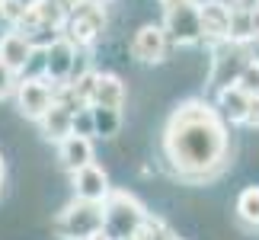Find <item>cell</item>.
Masks as SVG:
<instances>
[{
	"label": "cell",
	"instance_id": "cell-29",
	"mask_svg": "<svg viewBox=\"0 0 259 240\" xmlns=\"http://www.w3.org/2000/svg\"><path fill=\"white\" fill-rule=\"evenodd\" d=\"M176 240H179V237H176Z\"/></svg>",
	"mask_w": 259,
	"mask_h": 240
},
{
	"label": "cell",
	"instance_id": "cell-15",
	"mask_svg": "<svg viewBox=\"0 0 259 240\" xmlns=\"http://www.w3.org/2000/svg\"><path fill=\"white\" fill-rule=\"evenodd\" d=\"M246 103H250V96H246L237 84H224V87L214 90V109L221 112V118L227 125H243Z\"/></svg>",
	"mask_w": 259,
	"mask_h": 240
},
{
	"label": "cell",
	"instance_id": "cell-23",
	"mask_svg": "<svg viewBox=\"0 0 259 240\" xmlns=\"http://www.w3.org/2000/svg\"><path fill=\"white\" fill-rule=\"evenodd\" d=\"M250 29H253V42H259V7L250 10Z\"/></svg>",
	"mask_w": 259,
	"mask_h": 240
},
{
	"label": "cell",
	"instance_id": "cell-9",
	"mask_svg": "<svg viewBox=\"0 0 259 240\" xmlns=\"http://www.w3.org/2000/svg\"><path fill=\"white\" fill-rule=\"evenodd\" d=\"M35 52L38 48L32 45V38H29L23 29H16V26H7V32L0 35V61H4L7 67H13L16 74L29 71Z\"/></svg>",
	"mask_w": 259,
	"mask_h": 240
},
{
	"label": "cell",
	"instance_id": "cell-16",
	"mask_svg": "<svg viewBox=\"0 0 259 240\" xmlns=\"http://www.w3.org/2000/svg\"><path fill=\"white\" fill-rule=\"evenodd\" d=\"M234 215H237V221H240V227L256 231L259 227V186H246L243 192L237 195Z\"/></svg>",
	"mask_w": 259,
	"mask_h": 240
},
{
	"label": "cell",
	"instance_id": "cell-11",
	"mask_svg": "<svg viewBox=\"0 0 259 240\" xmlns=\"http://www.w3.org/2000/svg\"><path fill=\"white\" fill-rule=\"evenodd\" d=\"M71 186L77 198H90V202H106V195L112 192V183H109V173L96 164H87L80 170L71 173Z\"/></svg>",
	"mask_w": 259,
	"mask_h": 240
},
{
	"label": "cell",
	"instance_id": "cell-6",
	"mask_svg": "<svg viewBox=\"0 0 259 240\" xmlns=\"http://www.w3.org/2000/svg\"><path fill=\"white\" fill-rule=\"evenodd\" d=\"M55 96H58V84H52L45 74H19L16 90H13L19 115L32 118V122L55 103Z\"/></svg>",
	"mask_w": 259,
	"mask_h": 240
},
{
	"label": "cell",
	"instance_id": "cell-17",
	"mask_svg": "<svg viewBox=\"0 0 259 240\" xmlns=\"http://www.w3.org/2000/svg\"><path fill=\"white\" fill-rule=\"evenodd\" d=\"M93 115V135L99 138H115L122 128V109H109V106H90Z\"/></svg>",
	"mask_w": 259,
	"mask_h": 240
},
{
	"label": "cell",
	"instance_id": "cell-1",
	"mask_svg": "<svg viewBox=\"0 0 259 240\" xmlns=\"http://www.w3.org/2000/svg\"><path fill=\"white\" fill-rule=\"evenodd\" d=\"M214 103L183 99L160 132V154L170 173L183 183H211L231 164V132Z\"/></svg>",
	"mask_w": 259,
	"mask_h": 240
},
{
	"label": "cell",
	"instance_id": "cell-3",
	"mask_svg": "<svg viewBox=\"0 0 259 240\" xmlns=\"http://www.w3.org/2000/svg\"><path fill=\"white\" fill-rule=\"evenodd\" d=\"M52 231L58 240H90L96 231H103V202L74 195V202H67L55 215Z\"/></svg>",
	"mask_w": 259,
	"mask_h": 240
},
{
	"label": "cell",
	"instance_id": "cell-18",
	"mask_svg": "<svg viewBox=\"0 0 259 240\" xmlns=\"http://www.w3.org/2000/svg\"><path fill=\"white\" fill-rule=\"evenodd\" d=\"M234 84L243 90L246 96H259V58H246V61L240 64V71H237Z\"/></svg>",
	"mask_w": 259,
	"mask_h": 240
},
{
	"label": "cell",
	"instance_id": "cell-24",
	"mask_svg": "<svg viewBox=\"0 0 259 240\" xmlns=\"http://www.w3.org/2000/svg\"><path fill=\"white\" fill-rule=\"evenodd\" d=\"M55 4L61 7L64 13H71V10H77V7H80V4H87V0H55Z\"/></svg>",
	"mask_w": 259,
	"mask_h": 240
},
{
	"label": "cell",
	"instance_id": "cell-5",
	"mask_svg": "<svg viewBox=\"0 0 259 240\" xmlns=\"http://www.w3.org/2000/svg\"><path fill=\"white\" fill-rule=\"evenodd\" d=\"M103 32H106V7L103 4H90V0L67 13L64 29H61V35H67L80 52L93 48Z\"/></svg>",
	"mask_w": 259,
	"mask_h": 240
},
{
	"label": "cell",
	"instance_id": "cell-25",
	"mask_svg": "<svg viewBox=\"0 0 259 240\" xmlns=\"http://www.w3.org/2000/svg\"><path fill=\"white\" fill-rule=\"evenodd\" d=\"M231 4L237 10H253V7H259V0H231Z\"/></svg>",
	"mask_w": 259,
	"mask_h": 240
},
{
	"label": "cell",
	"instance_id": "cell-2",
	"mask_svg": "<svg viewBox=\"0 0 259 240\" xmlns=\"http://www.w3.org/2000/svg\"><path fill=\"white\" fill-rule=\"evenodd\" d=\"M147 218L144 202L128 189H112L103 202V231L112 240H132Z\"/></svg>",
	"mask_w": 259,
	"mask_h": 240
},
{
	"label": "cell",
	"instance_id": "cell-14",
	"mask_svg": "<svg viewBox=\"0 0 259 240\" xmlns=\"http://www.w3.org/2000/svg\"><path fill=\"white\" fill-rule=\"evenodd\" d=\"M125 80L112 74V71H96L93 77V96H90V106H109V109H122L125 106Z\"/></svg>",
	"mask_w": 259,
	"mask_h": 240
},
{
	"label": "cell",
	"instance_id": "cell-26",
	"mask_svg": "<svg viewBox=\"0 0 259 240\" xmlns=\"http://www.w3.org/2000/svg\"><path fill=\"white\" fill-rule=\"evenodd\" d=\"M4 183H7V160L0 154V192H4Z\"/></svg>",
	"mask_w": 259,
	"mask_h": 240
},
{
	"label": "cell",
	"instance_id": "cell-22",
	"mask_svg": "<svg viewBox=\"0 0 259 240\" xmlns=\"http://www.w3.org/2000/svg\"><path fill=\"white\" fill-rule=\"evenodd\" d=\"M243 125H246V128H259V96H250V103H246V115H243Z\"/></svg>",
	"mask_w": 259,
	"mask_h": 240
},
{
	"label": "cell",
	"instance_id": "cell-21",
	"mask_svg": "<svg viewBox=\"0 0 259 240\" xmlns=\"http://www.w3.org/2000/svg\"><path fill=\"white\" fill-rule=\"evenodd\" d=\"M16 80H19V74L13 71V67H7L4 61H0V103L13 96V90H16Z\"/></svg>",
	"mask_w": 259,
	"mask_h": 240
},
{
	"label": "cell",
	"instance_id": "cell-27",
	"mask_svg": "<svg viewBox=\"0 0 259 240\" xmlns=\"http://www.w3.org/2000/svg\"><path fill=\"white\" fill-rule=\"evenodd\" d=\"M90 4H103L106 7V4H112V0H90Z\"/></svg>",
	"mask_w": 259,
	"mask_h": 240
},
{
	"label": "cell",
	"instance_id": "cell-10",
	"mask_svg": "<svg viewBox=\"0 0 259 240\" xmlns=\"http://www.w3.org/2000/svg\"><path fill=\"white\" fill-rule=\"evenodd\" d=\"M231 13L234 7L224 0H198V19H202L205 42H227L231 35Z\"/></svg>",
	"mask_w": 259,
	"mask_h": 240
},
{
	"label": "cell",
	"instance_id": "cell-13",
	"mask_svg": "<svg viewBox=\"0 0 259 240\" xmlns=\"http://www.w3.org/2000/svg\"><path fill=\"white\" fill-rule=\"evenodd\" d=\"M35 125H38V132H42L48 141H55V144H58L64 135H71V132H74V109H71V106H64L61 99H55V103L35 118Z\"/></svg>",
	"mask_w": 259,
	"mask_h": 240
},
{
	"label": "cell",
	"instance_id": "cell-12",
	"mask_svg": "<svg viewBox=\"0 0 259 240\" xmlns=\"http://www.w3.org/2000/svg\"><path fill=\"white\" fill-rule=\"evenodd\" d=\"M96 154H93V138L87 135H64L61 141H58V164H61L64 173H74V170H80L87 164H93Z\"/></svg>",
	"mask_w": 259,
	"mask_h": 240
},
{
	"label": "cell",
	"instance_id": "cell-8",
	"mask_svg": "<svg viewBox=\"0 0 259 240\" xmlns=\"http://www.w3.org/2000/svg\"><path fill=\"white\" fill-rule=\"evenodd\" d=\"M166 52H170V38L160 23H144L132 38V58L141 64H160L166 61Z\"/></svg>",
	"mask_w": 259,
	"mask_h": 240
},
{
	"label": "cell",
	"instance_id": "cell-20",
	"mask_svg": "<svg viewBox=\"0 0 259 240\" xmlns=\"http://www.w3.org/2000/svg\"><path fill=\"white\" fill-rule=\"evenodd\" d=\"M23 10H26V0H0V19L7 26H19Z\"/></svg>",
	"mask_w": 259,
	"mask_h": 240
},
{
	"label": "cell",
	"instance_id": "cell-7",
	"mask_svg": "<svg viewBox=\"0 0 259 240\" xmlns=\"http://www.w3.org/2000/svg\"><path fill=\"white\" fill-rule=\"evenodd\" d=\"M77 55H80V48H77L67 35H58L45 48H38V58H42V71L38 74H45L52 84H67V80L74 77Z\"/></svg>",
	"mask_w": 259,
	"mask_h": 240
},
{
	"label": "cell",
	"instance_id": "cell-19",
	"mask_svg": "<svg viewBox=\"0 0 259 240\" xmlns=\"http://www.w3.org/2000/svg\"><path fill=\"white\" fill-rule=\"evenodd\" d=\"M234 7V4H231ZM227 42H237V45H250L253 42V29H250V10H237L231 13V35Z\"/></svg>",
	"mask_w": 259,
	"mask_h": 240
},
{
	"label": "cell",
	"instance_id": "cell-4",
	"mask_svg": "<svg viewBox=\"0 0 259 240\" xmlns=\"http://www.w3.org/2000/svg\"><path fill=\"white\" fill-rule=\"evenodd\" d=\"M163 32L176 48L202 45V19H198V0H176L163 7Z\"/></svg>",
	"mask_w": 259,
	"mask_h": 240
},
{
	"label": "cell",
	"instance_id": "cell-28",
	"mask_svg": "<svg viewBox=\"0 0 259 240\" xmlns=\"http://www.w3.org/2000/svg\"><path fill=\"white\" fill-rule=\"evenodd\" d=\"M160 4H163V7H166V4H176V0H160Z\"/></svg>",
	"mask_w": 259,
	"mask_h": 240
}]
</instances>
